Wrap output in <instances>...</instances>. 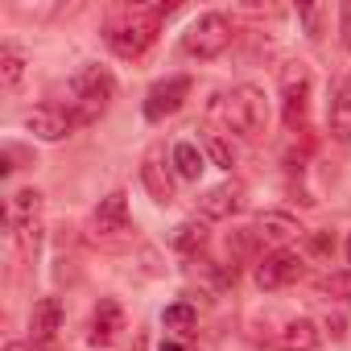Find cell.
Masks as SVG:
<instances>
[{
    "label": "cell",
    "instance_id": "cell-1",
    "mask_svg": "<svg viewBox=\"0 0 351 351\" xmlns=\"http://www.w3.org/2000/svg\"><path fill=\"white\" fill-rule=\"evenodd\" d=\"M173 13V5H145V9H124L116 13L108 25H104V42L116 58H141L157 34H161V21Z\"/></svg>",
    "mask_w": 351,
    "mask_h": 351
},
{
    "label": "cell",
    "instance_id": "cell-2",
    "mask_svg": "<svg viewBox=\"0 0 351 351\" xmlns=\"http://www.w3.org/2000/svg\"><path fill=\"white\" fill-rule=\"evenodd\" d=\"M66 91H71V104H75L71 116H75V128H79V124H91L95 116H104L108 99L116 95V75L108 66H99V62H83L71 75Z\"/></svg>",
    "mask_w": 351,
    "mask_h": 351
},
{
    "label": "cell",
    "instance_id": "cell-3",
    "mask_svg": "<svg viewBox=\"0 0 351 351\" xmlns=\"http://www.w3.org/2000/svg\"><path fill=\"white\" fill-rule=\"evenodd\" d=\"M219 99H223V104H215V112L228 120L232 132L256 141V136L269 128V99H265V91H261L256 83H240V87H232V91L219 95Z\"/></svg>",
    "mask_w": 351,
    "mask_h": 351
},
{
    "label": "cell",
    "instance_id": "cell-4",
    "mask_svg": "<svg viewBox=\"0 0 351 351\" xmlns=\"http://www.w3.org/2000/svg\"><path fill=\"white\" fill-rule=\"evenodd\" d=\"M232 38H236V29H232L228 13H199L182 34V54L195 62H211L232 46Z\"/></svg>",
    "mask_w": 351,
    "mask_h": 351
},
{
    "label": "cell",
    "instance_id": "cell-5",
    "mask_svg": "<svg viewBox=\"0 0 351 351\" xmlns=\"http://www.w3.org/2000/svg\"><path fill=\"white\" fill-rule=\"evenodd\" d=\"M132 219H128V195L112 191L108 199H99V207L91 211V240L99 248H124L132 244Z\"/></svg>",
    "mask_w": 351,
    "mask_h": 351
},
{
    "label": "cell",
    "instance_id": "cell-6",
    "mask_svg": "<svg viewBox=\"0 0 351 351\" xmlns=\"http://www.w3.org/2000/svg\"><path fill=\"white\" fill-rule=\"evenodd\" d=\"M5 215H9V228H13L17 244L25 252H38V244H42V191H34V186L17 191L9 199V211Z\"/></svg>",
    "mask_w": 351,
    "mask_h": 351
},
{
    "label": "cell",
    "instance_id": "cell-7",
    "mask_svg": "<svg viewBox=\"0 0 351 351\" xmlns=\"http://www.w3.org/2000/svg\"><path fill=\"white\" fill-rule=\"evenodd\" d=\"M191 79L186 75H169V79H157L149 91H145V120L149 124H161V120H169V116H178L182 112V104L191 99Z\"/></svg>",
    "mask_w": 351,
    "mask_h": 351
},
{
    "label": "cell",
    "instance_id": "cell-8",
    "mask_svg": "<svg viewBox=\"0 0 351 351\" xmlns=\"http://www.w3.org/2000/svg\"><path fill=\"white\" fill-rule=\"evenodd\" d=\"M302 273H306L302 252H293V248H273V252H265V256L256 261V273H252V277H256V285H261L265 293H277V289L302 281Z\"/></svg>",
    "mask_w": 351,
    "mask_h": 351
},
{
    "label": "cell",
    "instance_id": "cell-9",
    "mask_svg": "<svg viewBox=\"0 0 351 351\" xmlns=\"http://www.w3.org/2000/svg\"><path fill=\"white\" fill-rule=\"evenodd\" d=\"M141 182L149 191L153 203L169 207L173 195H178V173H173V161H165V145H149L141 157Z\"/></svg>",
    "mask_w": 351,
    "mask_h": 351
},
{
    "label": "cell",
    "instance_id": "cell-10",
    "mask_svg": "<svg viewBox=\"0 0 351 351\" xmlns=\"http://www.w3.org/2000/svg\"><path fill=\"white\" fill-rule=\"evenodd\" d=\"M281 112H285L289 128L306 124V112H310V71H306V62H285L281 66Z\"/></svg>",
    "mask_w": 351,
    "mask_h": 351
},
{
    "label": "cell",
    "instance_id": "cell-11",
    "mask_svg": "<svg viewBox=\"0 0 351 351\" xmlns=\"http://www.w3.org/2000/svg\"><path fill=\"white\" fill-rule=\"evenodd\" d=\"M124 330H128L124 306H120L116 298H104V302L91 310V330H87V343H91V347H112Z\"/></svg>",
    "mask_w": 351,
    "mask_h": 351
},
{
    "label": "cell",
    "instance_id": "cell-12",
    "mask_svg": "<svg viewBox=\"0 0 351 351\" xmlns=\"http://www.w3.org/2000/svg\"><path fill=\"white\" fill-rule=\"evenodd\" d=\"M25 128L38 136V141H62L75 132V116L66 108H54V104H42V108H29L25 112Z\"/></svg>",
    "mask_w": 351,
    "mask_h": 351
},
{
    "label": "cell",
    "instance_id": "cell-13",
    "mask_svg": "<svg viewBox=\"0 0 351 351\" xmlns=\"http://www.w3.org/2000/svg\"><path fill=\"white\" fill-rule=\"evenodd\" d=\"M240 207H244V186H240V182H219V186H211V191L199 199V215H203L207 223L232 219Z\"/></svg>",
    "mask_w": 351,
    "mask_h": 351
},
{
    "label": "cell",
    "instance_id": "cell-14",
    "mask_svg": "<svg viewBox=\"0 0 351 351\" xmlns=\"http://www.w3.org/2000/svg\"><path fill=\"white\" fill-rule=\"evenodd\" d=\"M252 232H256L261 240L277 244V248H285L289 240L306 236V232H302V223H298L293 215H285V211H261V215L252 219Z\"/></svg>",
    "mask_w": 351,
    "mask_h": 351
},
{
    "label": "cell",
    "instance_id": "cell-15",
    "mask_svg": "<svg viewBox=\"0 0 351 351\" xmlns=\"http://www.w3.org/2000/svg\"><path fill=\"white\" fill-rule=\"evenodd\" d=\"M326 128L335 141L351 145V83H335L326 99Z\"/></svg>",
    "mask_w": 351,
    "mask_h": 351
},
{
    "label": "cell",
    "instance_id": "cell-16",
    "mask_svg": "<svg viewBox=\"0 0 351 351\" xmlns=\"http://www.w3.org/2000/svg\"><path fill=\"white\" fill-rule=\"evenodd\" d=\"M29 330L34 343H54V335L62 330V302L58 298H38L29 310Z\"/></svg>",
    "mask_w": 351,
    "mask_h": 351
},
{
    "label": "cell",
    "instance_id": "cell-17",
    "mask_svg": "<svg viewBox=\"0 0 351 351\" xmlns=\"http://www.w3.org/2000/svg\"><path fill=\"white\" fill-rule=\"evenodd\" d=\"M277 343H281V351H318L322 347V330H318L314 318H289L277 330Z\"/></svg>",
    "mask_w": 351,
    "mask_h": 351
},
{
    "label": "cell",
    "instance_id": "cell-18",
    "mask_svg": "<svg viewBox=\"0 0 351 351\" xmlns=\"http://www.w3.org/2000/svg\"><path fill=\"white\" fill-rule=\"evenodd\" d=\"M207 240H211V228H207V219H203V215H195V219L178 223V228H173V236H169L173 252H182V256H199V252L207 248Z\"/></svg>",
    "mask_w": 351,
    "mask_h": 351
},
{
    "label": "cell",
    "instance_id": "cell-19",
    "mask_svg": "<svg viewBox=\"0 0 351 351\" xmlns=\"http://www.w3.org/2000/svg\"><path fill=\"white\" fill-rule=\"evenodd\" d=\"M169 161H173V173L186 178V182H199V173L207 169V157H203V149L195 141H178L169 149Z\"/></svg>",
    "mask_w": 351,
    "mask_h": 351
},
{
    "label": "cell",
    "instance_id": "cell-20",
    "mask_svg": "<svg viewBox=\"0 0 351 351\" xmlns=\"http://www.w3.org/2000/svg\"><path fill=\"white\" fill-rule=\"evenodd\" d=\"M21 79H25V54L13 42H5V46H0V83H5L9 91H17Z\"/></svg>",
    "mask_w": 351,
    "mask_h": 351
},
{
    "label": "cell",
    "instance_id": "cell-21",
    "mask_svg": "<svg viewBox=\"0 0 351 351\" xmlns=\"http://www.w3.org/2000/svg\"><path fill=\"white\" fill-rule=\"evenodd\" d=\"M161 326L173 330V335H191V330L199 326V310H195L191 302H173V306L161 310Z\"/></svg>",
    "mask_w": 351,
    "mask_h": 351
},
{
    "label": "cell",
    "instance_id": "cell-22",
    "mask_svg": "<svg viewBox=\"0 0 351 351\" xmlns=\"http://www.w3.org/2000/svg\"><path fill=\"white\" fill-rule=\"evenodd\" d=\"M256 248H261V236H256L252 228H240V232L228 236V261H232V265H240V261H252V265H256V261H261Z\"/></svg>",
    "mask_w": 351,
    "mask_h": 351
},
{
    "label": "cell",
    "instance_id": "cell-23",
    "mask_svg": "<svg viewBox=\"0 0 351 351\" xmlns=\"http://www.w3.org/2000/svg\"><path fill=\"white\" fill-rule=\"evenodd\" d=\"M318 293H330V298H347L351 302V269H339V273H326L314 281Z\"/></svg>",
    "mask_w": 351,
    "mask_h": 351
},
{
    "label": "cell",
    "instance_id": "cell-24",
    "mask_svg": "<svg viewBox=\"0 0 351 351\" xmlns=\"http://www.w3.org/2000/svg\"><path fill=\"white\" fill-rule=\"evenodd\" d=\"M203 149H207V157H211V165H219V169H232V165H236V153H232V145H228L223 136H215V132H207V136H203Z\"/></svg>",
    "mask_w": 351,
    "mask_h": 351
},
{
    "label": "cell",
    "instance_id": "cell-25",
    "mask_svg": "<svg viewBox=\"0 0 351 351\" xmlns=\"http://www.w3.org/2000/svg\"><path fill=\"white\" fill-rule=\"evenodd\" d=\"M326 17H330L326 5H306V9H298V21L306 25L310 38H322V21H326Z\"/></svg>",
    "mask_w": 351,
    "mask_h": 351
},
{
    "label": "cell",
    "instance_id": "cell-26",
    "mask_svg": "<svg viewBox=\"0 0 351 351\" xmlns=\"http://www.w3.org/2000/svg\"><path fill=\"white\" fill-rule=\"evenodd\" d=\"M310 248H314V252H322V256H326V252H330V248H335V240H330V236H310Z\"/></svg>",
    "mask_w": 351,
    "mask_h": 351
},
{
    "label": "cell",
    "instance_id": "cell-27",
    "mask_svg": "<svg viewBox=\"0 0 351 351\" xmlns=\"http://www.w3.org/2000/svg\"><path fill=\"white\" fill-rule=\"evenodd\" d=\"M322 326L330 330V339H343V335H347V330H343V318H339V314H335V318L326 314V322H322Z\"/></svg>",
    "mask_w": 351,
    "mask_h": 351
},
{
    "label": "cell",
    "instance_id": "cell-28",
    "mask_svg": "<svg viewBox=\"0 0 351 351\" xmlns=\"http://www.w3.org/2000/svg\"><path fill=\"white\" fill-rule=\"evenodd\" d=\"M343 46H347V54H351V9L343 13Z\"/></svg>",
    "mask_w": 351,
    "mask_h": 351
},
{
    "label": "cell",
    "instance_id": "cell-29",
    "mask_svg": "<svg viewBox=\"0 0 351 351\" xmlns=\"http://www.w3.org/2000/svg\"><path fill=\"white\" fill-rule=\"evenodd\" d=\"M5 351H38V343H21V339H13V343H5Z\"/></svg>",
    "mask_w": 351,
    "mask_h": 351
},
{
    "label": "cell",
    "instance_id": "cell-30",
    "mask_svg": "<svg viewBox=\"0 0 351 351\" xmlns=\"http://www.w3.org/2000/svg\"><path fill=\"white\" fill-rule=\"evenodd\" d=\"M161 351H186V347H182L178 339H165V343H161Z\"/></svg>",
    "mask_w": 351,
    "mask_h": 351
},
{
    "label": "cell",
    "instance_id": "cell-31",
    "mask_svg": "<svg viewBox=\"0 0 351 351\" xmlns=\"http://www.w3.org/2000/svg\"><path fill=\"white\" fill-rule=\"evenodd\" d=\"M343 256H347V269H351V232H347V240H343Z\"/></svg>",
    "mask_w": 351,
    "mask_h": 351
},
{
    "label": "cell",
    "instance_id": "cell-32",
    "mask_svg": "<svg viewBox=\"0 0 351 351\" xmlns=\"http://www.w3.org/2000/svg\"><path fill=\"white\" fill-rule=\"evenodd\" d=\"M38 351H58V347L54 343H38Z\"/></svg>",
    "mask_w": 351,
    "mask_h": 351
}]
</instances>
